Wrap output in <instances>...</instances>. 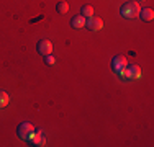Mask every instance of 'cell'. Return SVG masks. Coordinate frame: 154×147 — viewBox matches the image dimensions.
<instances>
[{
    "instance_id": "obj_1",
    "label": "cell",
    "mask_w": 154,
    "mask_h": 147,
    "mask_svg": "<svg viewBox=\"0 0 154 147\" xmlns=\"http://www.w3.org/2000/svg\"><path fill=\"white\" fill-rule=\"evenodd\" d=\"M139 10H141V7H139V3L136 0H130V2H126L125 5L122 7V10H120V13H122L123 18H128V20H133V18L138 16Z\"/></svg>"
},
{
    "instance_id": "obj_2",
    "label": "cell",
    "mask_w": 154,
    "mask_h": 147,
    "mask_svg": "<svg viewBox=\"0 0 154 147\" xmlns=\"http://www.w3.org/2000/svg\"><path fill=\"white\" fill-rule=\"evenodd\" d=\"M35 132V126H33L31 123H28V121H23V123L18 124L17 128V134L20 139H23V141H28V137Z\"/></svg>"
},
{
    "instance_id": "obj_3",
    "label": "cell",
    "mask_w": 154,
    "mask_h": 147,
    "mask_svg": "<svg viewBox=\"0 0 154 147\" xmlns=\"http://www.w3.org/2000/svg\"><path fill=\"white\" fill-rule=\"evenodd\" d=\"M126 65H128V62H126V57H125V56H120V54L113 56V59H112V70L115 74L122 72Z\"/></svg>"
},
{
    "instance_id": "obj_4",
    "label": "cell",
    "mask_w": 154,
    "mask_h": 147,
    "mask_svg": "<svg viewBox=\"0 0 154 147\" xmlns=\"http://www.w3.org/2000/svg\"><path fill=\"white\" fill-rule=\"evenodd\" d=\"M36 51H38L41 56H48V54H53V43L49 39H39L36 44Z\"/></svg>"
},
{
    "instance_id": "obj_5",
    "label": "cell",
    "mask_w": 154,
    "mask_h": 147,
    "mask_svg": "<svg viewBox=\"0 0 154 147\" xmlns=\"http://www.w3.org/2000/svg\"><path fill=\"white\" fill-rule=\"evenodd\" d=\"M28 142H30V146H35V147H41V146H45L46 144V139H45V136H43V131L39 129V131H36L28 137Z\"/></svg>"
},
{
    "instance_id": "obj_6",
    "label": "cell",
    "mask_w": 154,
    "mask_h": 147,
    "mask_svg": "<svg viewBox=\"0 0 154 147\" xmlns=\"http://www.w3.org/2000/svg\"><path fill=\"white\" fill-rule=\"evenodd\" d=\"M125 74H126V79H131V80H138L139 77H141V69H139V65L136 64H128L126 67H125Z\"/></svg>"
},
{
    "instance_id": "obj_7",
    "label": "cell",
    "mask_w": 154,
    "mask_h": 147,
    "mask_svg": "<svg viewBox=\"0 0 154 147\" xmlns=\"http://www.w3.org/2000/svg\"><path fill=\"white\" fill-rule=\"evenodd\" d=\"M102 26H103L102 18L95 16V15L90 18H87V21H85V28H89L90 31H98V29H102Z\"/></svg>"
},
{
    "instance_id": "obj_8",
    "label": "cell",
    "mask_w": 154,
    "mask_h": 147,
    "mask_svg": "<svg viewBox=\"0 0 154 147\" xmlns=\"http://www.w3.org/2000/svg\"><path fill=\"white\" fill-rule=\"evenodd\" d=\"M85 21H87V18L84 16V15H75V16H72L71 18V26L74 28V29H79V28H84L85 26Z\"/></svg>"
},
{
    "instance_id": "obj_9",
    "label": "cell",
    "mask_w": 154,
    "mask_h": 147,
    "mask_svg": "<svg viewBox=\"0 0 154 147\" xmlns=\"http://www.w3.org/2000/svg\"><path fill=\"white\" fill-rule=\"evenodd\" d=\"M138 16L141 18L143 21H151L154 18V12H152V8H141L138 13Z\"/></svg>"
},
{
    "instance_id": "obj_10",
    "label": "cell",
    "mask_w": 154,
    "mask_h": 147,
    "mask_svg": "<svg viewBox=\"0 0 154 147\" xmlns=\"http://www.w3.org/2000/svg\"><path fill=\"white\" fill-rule=\"evenodd\" d=\"M80 15H84L85 18L94 16V7L92 5H82L80 7Z\"/></svg>"
},
{
    "instance_id": "obj_11",
    "label": "cell",
    "mask_w": 154,
    "mask_h": 147,
    "mask_svg": "<svg viewBox=\"0 0 154 147\" xmlns=\"http://www.w3.org/2000/svg\"><path fill=\"white\" fill-rule=\"evenodd\" d=\"M56 12L61 13V15L67 13L69 12V3L67 2H57L56 3Z\"/></svg>"
},
{
    "instance_id": "obj_12",
    "label": "cell",
    "mask_w": 154,
    "mask_h": 147,
    "mask_svg": "<svg viewBox=\"0 0 154 147\" xmlns=\"http://www.w3.org/2000/svg\"><path fill=\"white\" fill-rule=\"evenodd\" d=\"M8 95H7V92L0 90V108H5L7 105H8Z\"/></svg>"
},
{
    "instance_id": "obj_13",
    "label": "cell",
    "mask_w": 154,
    "mask_h": 147,
    "mask_svg": "<svg viewBox=\"0 0 154 147\" xmlns=\"http://www.w3.org/2000/svg\"><path fill=\"white\" fill-rule=\"evenodd\" d=\"M45 64L46 65H54V64H56V59H54L53 54H48V56H45Z\"/></svg>"
}]
</instances>
